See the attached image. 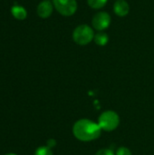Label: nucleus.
Returning <instances> with one entry per match:
<instances>
[{"mask_svg": "<svg viewBox=\"0 0 154 155\" xmlns=\"http://www.w3.org/2000/svg\"><path fill=\"white\" fill-rule=\"evenodd\" d=\"M73 133L76 139L82 142H91L101 136L102 129L98 124L91 120L81 119L74 124Z\"/></svg>", "mask_w": 154, "mask_h": 155, "instance_id": "1", "label": "nucleus"}, {"mask_svg": "<svg viewBox=\"0 0 154 155\" xmlns=\"http://www.w3.org/2000/svg\"><path fill=\"white\" fill-rule=\"evenodd\" d=\"M93 28L88 25H79L73 32V40L79 45H86L94 39Z\"/></svg>", "mask_w": 154, "mask_h": 155, "instance_id": "2", "label": "nucleus"}, {"mask_svg": "<svg viewBox=\"0 0 154 155\" xmlns=\"http://www.w3.org/2000/svg\"><path fill=\"white\" fill-rule=\"evenodd\" d=\"M120 123L119 115L113 111L103 112L98 119V124L102 130L111 132L115 130Z\"/></svg>", "mask_w": 154, "mask_h": 155, "instance_id": "3", "label": "nucleus"}, {"mask_svg": "<svg viewBox=\"0 0 154 155\" xmlns=\"http://www.w3.org/2000/svg\"><path fill=\"white\" fill-rule=\"evenodd\" d=\"M54 7L64 16H72L77 10L76 0H53Z\"/></svg>", "mask_w": 154, "mask_h": 155, "instance_id": "4", "label": "nucleus"}, {"mask_svg": "<svg viewBox=\"0 0 154 155\" xmlns=\"http://www.w3.org/2000/svg\"><path fill=\"white\" fill-rule=\"evenodd\" d=\"M111 15L105 11H101L96 13L92 19L93 28L99 31L103 32V30L107 29L111 25Z\"/></svg>", "mask_w": 154, "mask_h": 155, "instance_id": "5", "label": "nucleus"}, {"mask_svg": "<svg viewBox=\"0 0 154 155\" xmlns=\"http://www.w3.org/2000/svg\"><path fill=\"white\" fill-rule=\"evenodd\" d=\"M53 11L54 5L53 2H51L50 0H44L40 2L36 8L37 15L41 18H48L53 14Z\"/></svg>", "mask_w": 154, "mask_h": 155, "instance_id": "6", "label": "nucleus"}, {"mask_svg": "<svg viewBox=\"0 0 154 155\" xmlns=\"http://www.w3.org/2000/svg\"><path fill=\"white\" fill-rule=\"evenodd\" d=\"M113 12L120 17L126 16L130 12V5L125 0H116L113 5Z\"/></svg>", "mask_w": 154, "mask_h": 155, "instance_id": "7", "label": "nucleus"}, {"mask_svg": "<svg viewBox=\"0 0 154 155\" xmlns=\"http://www.w3.org/2000/svg\"><path fill=\"white\" fill-rule=\"evenodd\" d=\"M11 14L17 20H25L27 16L26 9L19 5H15L11 7Z\"/></svg>", "mask_w": 154, "mask_h": 155, "instance_id": "8", "label": "nucleus"}, {"mask_svg": "<svg viewBox=\"0 0 154 155\" xmlns=\"http://www.w3.org/2000/svg\"><path fill=\"white\" fill-rule=\"evenodd\" d=\"M93 41L95 42V44L97 45H99V46H104L109 42V36L104 32H98L97 34H95Z\"/></svg>", "mask_w": 154, "mask_h": 155, "instance_id": "9", "label": "nucleus"}, {"mask_svg": "<svg viewBox=\"0 0 154 155\" xmlns=\"http://www.w3.org/2000/svg\"><path fill=\"white\" fill-rule=\"evenodd\" d=\"M108 0H87L88 5L93 9H101L106 4Z\"/></svg>", "mask_w": 154, "mask_h": 155, "instance_id": "10", "label": "nucleus"}, {"mask_svg": "<svg viewBox=\"0 0 154 155\" xmlns=\"http://www.w3.org/2000/svg\"><path fill=\"white\" fill-rule=\"evenodd\" d=\"M34 155H53V152L48 146H41L36 149Z\"/></svg>", "mask_w": 154, "mask_h": 155, "instance_id": "11", "label": "nucleus"}, {"mask_svg": "<svg viewBox=\"0 0 154 155\" xmlns=\"http://www.w3.org/2000/svg\"><path fill=\"white\" fill-rule=\"evenodd\" d=\"M116 155H132V152L126 147H120L116 151Z\"/></svg>", "mask_w": 154, "mask_h": 155, "instance_id": "12", "label": "nucleus"}, {"mask_svg": "<svg viewBox=\"0 0 154 155\" xmlns=\"http://www.w3.org/2000/svg\"><path fill=\"white\" fill-rule=\"evenodd\" d=\"M95 155H114L113 152L112 150H109V149H102L100 151H98Z\"/></svg>", "mask_w": 154, "mask_h": 155, "instance_id": "13", "label": "nucleus"}, {"mask_svg": "<svg viewBox=\"0 0 154 155\" xmlns=\"http://www.w3.org/2000/svg\"><path fill=\"white\" fill-rule=\"evenodd\" d=\"M55 144H56V143H55V141L53 140V139L47 141V146H48L49 148H53L54 146H55Z\"/></svg>", "mask_w": 154, "mask_h": 155, "instance_id": "14", "label": "nucleus"}, {"mask_svg": "<svg viewBox=\"0 0 154 155\" xmlns=\"http://www.w3.org/2000/svg\"><path fill=\"white\" fill-rule=\"evenodd\" d=\"M5 155H16L15 153H7V154H5Z\"/></svg>", "mask_w": 154, "mask_h": 155, "instance_id": "15", "label": "nucleus"}]
</instances>
